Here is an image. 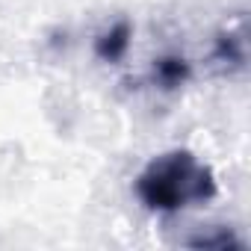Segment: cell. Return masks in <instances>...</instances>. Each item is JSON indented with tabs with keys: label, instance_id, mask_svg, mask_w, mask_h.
<instances>
[{
	"label": "cell",
	"instance_id": "obj_1",
	"mask_svg": "<svg viewBox=\"0 0 251 251\" xmlns=\"http://www.w3.org/2000/svg\"><path fill=\"white\" fill-rule=\"evenodd\" d=\"M216 192L210 172L201 169L189 154H166L148 166L139 177V195L148 207L177 210L189 201H204Z\"/></svg>",
	"mask_w": 251,
	"mask_h": 251
},
{
	"label": "cell",
	"instance_id": "obj_2",
	"mask_svg": "<svg viewBox=\"0 0 251 251\" xmlns=\"http://www.w3.org/2000/svg\"><path fill=\"white\" fill-rule=\"evenodd\" d=\"M127 24H118L109 36H103V42H100V56H106V59H118L121 56V50L127 48Z\"/></svg>",
	"mask_w": 251,
	"mask_h": 251
},
{
	"label": "cell",
	"instance_id": "obj_3",
	"mask_svg": "<svg viewBox=\"0 0 251 251\" xmlns=\"http://www.w3.org/2000/svg\"><path fill=\"white\" fill-rule=\"evenodd\" d=\"M160 74H163L166 83H175V80H180V77L186 74V68H183L177 59H166V62L160 65Z\"/></svg>",
	"mask_w": 251,
	"mask_h": 251
}]
</instances>
